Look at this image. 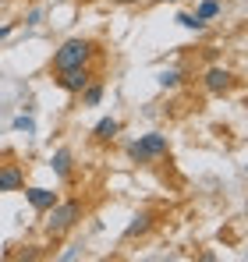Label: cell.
I'll return each instance as SVG.
<instances>
[{
	"label": "cell",
	"instance_id": "cell-1",
	"mask_svg": "<svg viewBox=\"0 0 248 262\" xmlns=\"http://www.w3.org/2000/svg\"><path fill=\"white\" fill-rule=\"evenodd\" d=\"M82 202L78 199H71V202H53L50 206V216H46V234H53V237H60V234H68L78 220H82Z\"/></svg>",
	"mask_w": 248,
	"mask_h": 262
},
{
	"label": "cell",
	"instance_id": "cell-2",
	"mask_svg": "<svg viewBox=\"0 0 248 262\" xmlns=\"http://www.w3.org/2000/svg\"><path fill=\"white\" fill-rule=\"evenodd\" d=\"M92 53H96V46L89 43V39H68V43H60V50L53 53V71L82 68V64H89Z\"/></svg>",
	"mask_w": 248,
	"mask_h": 262
},
{
	"label": "cell",
	"instance_id": "cell-3",
	"mask_svg": "<svg viewBox=\"0 0 248 262\" xmlns=\"http://www.w3.org/2000/svg\"><path fill=\"white\" fill-rule=\"evenodd\" d=\"M128 156H131L135 163H149V160L167 156V135H160V131L142 135L138 142H131V145H128Z\"/></svg>",
	"mask_w": 248,
	"mask_h": 262
},
{
	"label": "cell",
	"instance_id": "cell-4",
	"mask_svg": "<svg viewBox=\"0 0 248 262\" xmlns=\"http://www.w3.org/2000/svg\"><path fill=\"white\" fill-rule=\"evenodd\" d=\"M92 82V71L89 68H68V71H57V85L64 89V92H82L85 85Z\"/></svg>",
	"mask_w": 248,
	"mask_h": 262
},
{
	"label": "cell",
	"instance_id": "cell-5",
	"mask_svg": "<svg viewBox=\"0 0 248 262\" xmlns=\"http://www.w3.org/2000/svg\"><path fill=\"white\" fill-rule=\"evenodd\" d=\"M202 85H206V92H213V96H223L227 89L234 85V75H231L227 68H209L206 78H202Z\"/></svg>",
	"mask_w": 248,
	"mask_h": 262
},
{
	"label": "cell",
	"instance_id": "cell-6",
	"mask_svg": "<svg viewBox=\"0 0 248 262\" xmlns=\"http://www.w3.org/2000/svg\"><path fill=\"white\" fill-rule=\"evenodd\" d=\"M25 199H29V206H32L36 213H46V209L57 202V191H50V188H29Z\"/></svg>",
	"mask_w": 248,
	"mask_h": 262
},
{
	"label": "cell",
	"instance_id": "cell-7",
	"mask_svg": "<svg viewBox=\"0 0 248 262\" xmlns=\"http://www.w3.org/2000/svg\"><path fill=\"white\" fill-rule=\"evenodd\" d=\"M22 184H25V174H22V167H14V163L0 167V191H18Z\"/></svg>",
	"mask_w": 248,
	"mask_h": 262
},
{
	"label": "cell",
	"instance_id": "cell-8",
	"mask_svg": "<svg viewBox=\"0 0 248 262\" xmlns=\"http://www.w3.org/2000/svg\"><path fill=\"white\" fill-rule=\"evenodd\" d=\"M71 163H75V160H71V149H57V152L50 156V167H53V174H57V177L71 174Z\"/></svg>",
	"mask_w": 248,
	"mask_h": 262
},
{
	"label": "cell",
	"instance_id": "cell-9",
	"mask_svg": "<svg viewBox=\"0 0 248 262\" xmlns=\"http://www.w3.org/2000/svg\"><path fill=\"white\" fill-rule=\"evenodd\" d=\"M220 11H223V4H220V0H202V4H199V11H195L192 18H195L199 25H209V21L220 14Z\"/></svg>",
	"mask_w": 248,
	"mask_h": 262
},
{
	"label": "cell",
	"instance_id": "cell-10",
	"mask_svg": "<svg viewBox=\"0 0 248 262\" xmlns=\"http://www.w3.org/2000/svg\"><path fill=\"white\" fill-rule=\"evenodd\" d=\"M117 131H121V124H117L114 117H103V121L92 128V138H96V142H110V138H117Z\"/></svg>",
	"mask_w": 248,
	"mask_h": 262
},
{
	"label": "cell",
	"instance_id": "cell-11",
	"mask_svg": "<svg viewBox=\"0 0 248 262\" xmlns=\"http://www.w3.org/2000/svg\"><path fill=\"white\" fill-rule=\"evenodd\" d=\"M153 227V213H138V216L128 223V230H124V237H138V234H146Z\"/></svg>",
	"mask_w": 248,
	"mask_h": 262
},
{
	"label": "cell",
	"instance_id": "cell-12",
	"mask_svg": "<svg viewBox=\"0 0 248 262\" xmlns=\"http://www.w3.org/2000/svg\"><path fill=\"white\" fill-rule=\"evenodd\" d=\"M78 96H82V106H96V103L103 99V82H96V78H92V82H89Z\"/></svg>",
	"mask_w": 248,
	"mask_h": 262
},
{
	"label": "cell",
	"instance_id": "cell-13",
	"mask_svg": "<svg viewBox=\"0 0 248 262\" xmlns=\"http://www.w3.org/2000/svg\"><path fill=\"white\" fill-rule=\"evenodd\" d=\"M177 82H181V75H177V71H160V85H163V89H174Z\"/></svg>",
	"mask_w": 248,
	"mask_h": 262
},
{
	"label": "cell",
	"instance_id": "cell-14",
	"mask_svg": "<svg viewBox=\"0 0 248 262\" xmlns=\"http://www.w3.org/2000/svg\"><path fill=\"white\" fill-rule=\"evenodd\" d=\"M177 21H181L184 29H195V32H202V29H206V25H199V21H195L192 14H177Z\"/></svg>",
	"mask_w": 248,
	"mask_h": 262
},
{
	"label": "cell",
	"instance_id": "cell-15",
	"mask_svg": "<svg viewBox=\"0 0 248 262\" xmlns=\"http://www.w3.org/2000/svg\"><path fill=\"white\" fill-rule=\"evenodd\" d=\"M14 131H32L36 124H32V117H14V124H11Z\"/></svg>",
	"mask_w": 248,
	"mask_h": 262
},
{
	"label": "cell",
	"instance_id": "cell-16",
	"mask_svg": "<svg viewBox=\"0 0 248 262\" xmlns=\"http://www.w3.org/2000/svg\"><path fill=\"white\" fill-rule=\"evenodd\" d=\"M11 29H14V25H0V39H7V36H11Z\"/></svg>",
	"mask_w": 248,
	"mask_h": 262
}]
</instances>
